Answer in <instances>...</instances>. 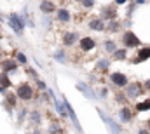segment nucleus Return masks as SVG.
<instances>
[{
    "label": "nucleus",
    "instance_id": "obj_3",
    "mask_svg": "<svg viewBox=\"0 0 150 134\" xmlns=\"http://www.w3.org/2000/svg\"><path fill=\"white\" fill-rule=\"evenodd\" d=\"M98 113H100L101 120H103V122L108 126V129H110L112 133H120V131H122V127H120V126H117V124H115V120H113L112 117H108V115H107L103 110H100V108H98Z\"/></svg>",
    "mask_w": 150,
    "mask_h": 134
},
{
    "label": "nucleus",
    "instance_id": "obj_26",
    "mask_svg": "<svg viewBox=\"0 0 150 134\" xmlns=\"http://www.w3.org/2000/svg\"><path fill=\"white\" fill-rule=\"evenodd\" d=\"M82 5H84L86 9H89V7L94 5V0H82Z\"/></svg>",
    "mask_w": 150,
    "mask_h": 134
},
{
    "label": "nucleus",
    "instance_id": "obj_5",
    "mask_svg": "<svg viewBox=\"0 0 150 134\" xmlns=\"http://www.w3.org/2000/svg\"><path fill=\"white\" fill-rule=\"evenodd\" d=\"M126 94L129 99H134L142 94V85L138 82H131V85H126Z\"/></svg>",
    "mask_w": 150,
    "mask_h": 134
},
{
    "label": "nucleus",
    "instance_id": "obj_27",
    "mask_svg": "<svg viewBox=\"0 0 150 134\" xmlns=\"http://www.w3.org/2000/svg\"><path fill=\"white\" fill-rule=\"evenodd\" d=\"M25 117H26V108H23V110L19 111V115H18V120H23Z\"/></svg>",
    "mask_w": 150,
    "mask_h": 134
},
{
    "label": "nucleus",
    "instance_id": "obj_16",
    "mask_svg": "<svg viewBox=\"0 0 150 134\" xmlns=\"http://www.w3.org/2000/svg\"><path fill=\"white\" fill-rule=\"evenodd\" d=\"M58 19L63 21V23H68V21H70V12H68L67 9H59V11H58Z\"/></svg>",
    "mask_w": 150,
    "mask_h": 134
},
{
    "label": "nucleus",
    "instance_id": "obj_18",
    "mask_svg": "<svg viewBox=\"0 0 150 134\" xmlns=\"http://www.w3.org/2000/svg\"><path fill=\"white\" fill-rule=\"evenodd\" d=\"M136 110H138V111H149L150 110V99H145V101H142V103H138V104H136Z\"/></svg>",
    "mask_w": 150,
    "mask_h": 134
},
{
    "label": "nucleus",
    "instance_id": "obj_10",
    "mask_svg": "<svg viewBox=\"0 0 150 134\" xmlns=\"http://www.w3.org/2000/svg\"><path fill=\"white\" fill-rule=\"evenodd\" d=\"M149 58H150V47H143V49L138 51V56L133 59V63H142V61H145Z\"/></svg>",
    "mask_w": 150,
    "mask_h": 134
},
{
    "label": "nucleus",
    "instance_id": "obj_1",
    "mask_svg": "<svg viewBox=\"0 0 150 134\" xmlns=\"http://www.w3.org/2000/svg\"><path fill=\"white\" fill-rule=\"evenodd\" d=\"M9 26H11L18 35H23V30H25V19H23L21 16H18L16 12H11V16H9Z\"/></svg>",
    "mask_w": 150,
    "mask_h": 134
},
{
    "label": "nucleus",
    "instance_id": "obj_14",
    "mask_svg": "<svg viewBox=\"0 0 150 134\" xmlns=\"http://www.w3.org/2000/svg\"><path fill=\"white\" fill-rule=\"evenodd\" d=\"M77 38H79V35H77V33H74V32H68V33L63 35V44H65V45H72Z\"/></svg>",
    "mask_w": 150,
    "mask_h": 134
},
{
    "label": "nucleus",
    "instance_id": "obj_25",
    "mask_svg": "<svg viewBox=\"0 0 150 134\" xmlns=\"http://www.w3.org/2000/svg\"><path fill=\"white\" fill-rule=\"evenodd\" d=\"M108 30H110V32H117V30H119V23H117L115 19L110 21V28H108Z\"/></svg>",
    "mask_w": 150,
    "mask_h": 134
},
{
    "label": "nucleus",
    "instance_id": "obj_24",
    "mask_svg": "<svg viewBox=\"0 0 150 134\" xmlns=\"http://www.w3.org/2000/svg\"><path fill=\"white\" fill-rule=\"evenodd\" d=\"M16 59H18L21 65H26V56H25L23 52H18V54H16Z\"/></svg>",
    "mask_w": 150,
    "mask_h": 134
},
{
    "label": "nucleus",
    "instance_id": "obj_22",
    "mask_svg": "<svg viewBox=\"0 0 150 134\" xmlns=\"http://www.w3.org/2000/svg\"><path fill=\"white\" fill-rule=\"evenodd\" d=\"M54 59H56V61H59V63H65V61H67V56H65V52H63V51H58V52L54 54Z\"/></svg>",
    "mask_w": 150,
    "mask_h": 134
},
{
    "label": "nucleus",
    "instance_id": "obj_31",
    "mask_svg": "<svg viewBox=\"0 0 150 134\" xmlns=\"http://www.w3.org/2000/svg\"><path fill=\"white\" fill-rule=\"evenodd\" d=\"M147 89H149V91H150V80H149V82H147Z\"/></svg>",
    "mask_w": 150,
    "mask_h": 134
},
{
    "label": "nucleus",
    "instance_id": "obj_4",
    "mask_svg": "<svg viewBox=\"0 0 150 134\" xmlns=\"http://www.w3.org/2000/svg\"><path fill=\"white\" fill-rule=\"evenodd\" d=\"M122 42H124L126 47H138L142 44V40L133 33V32H126V33L122 35Z\"/></svg>",
    "mask_w": 150,
    "mask_h": 134
},
{
    "label": "nucleus",
    "instance_id": "obj_12",
    "mask_svg": "<svg viewBox=\"0 0 150 134\" xmlns=\"http://www.w3.org/2000/svg\"><path fill=\"white\" fill-rule=\"evenodd\" d=\"M119 117H120V120L122 122H131V118H133V113H131V110L129 108H120L119 110Z\"/></svg>",
    "mask_w": 150,
    "mask_h": 134
},
{
    "label": "nucleus",
    "instance_id": "obj_21",
    "mask_svg": "<svg viewBox=\"0 0 150 134\" xmlns=\"http://www.w3.org/2000/svg\"><path fill=\"white\" fill-rule=\"evenodd\" d=\"M113 59H119V61L126 59V51H124V49H119V51H115V52H113Z\"/></svg>",
    "mask_w": 150,
    "mask_h": 134
},
{
    "label": "nucleus",
    "instance_id": "obj_6",
    "mask_svg": "<svg viewBox=\"0 0 150 134\" xmlns=\"http://www.w3.org/2000/svg\"><path fill=\"white\" fill-rule=\"evenodd\" d=\"M110 80L113 82V85H117V87H126L127 85V77L124 73H119V71L110 75Z\"/></svg>",
    "mask_w": 150,
    "mask_h": 134
},
{
    "label": "nucleus",
    "instance_id": "obj_32",
    "mask_svg": "<svg viewBox=\"0 0 150 134\" xmlns=\"http://www.w3.org/2000/svg\"><path fill=\"white\" fill-rule=\"evenodd\" d=\"M2 19H4V18H2V16H0V21H2Z\"/></svg>",
    "mask_w": 150,
    "mask_h": 134
},
{
    "label": "nucleus",
    "instance_id": "obj_7",
    "mask_svg": "<svg viewBox=\"0 0 150 134\" xmlns=\"http://www.w3.org/2000/svg\"><path fill=\"white\" fill-rule=\"evenodd\" d=\"M94 45H96V42H94V38H91V37H84V38H80V49L82 51H93L94 49Z\"/></svg>",
    "mask_w": 150,
    "mask_h": 134
},
{
    "label": "nucleus",
    "instance_id": "obj_15",
    "mask_svg": "<svg viewBox=\"0 0 150 134\" xmlns=\"http://www.w3.org/2000/svg\"><path fill=\"white\" fill-rule=\"evenodd\" d=\"M54 9H56V7H54V4H52V2H47V0H45V2H42V4H40V11H42L44 14L54 12Z\"/></svg>",
    "mask_w": 150,
    "mask_h": 134
},
{
    "label": "nucleus",
    "instance_id": "obj_33",
    "mask_svg": "<svg viewBox=\"0 0 150 134\" xmlns=\"http://www.w3.org/2000/svg\"><path fill=\"white\" fill-rule=\"evenodd\" d=\"M149 124H150V122H149ZM149 127H150V126H149Z\"/></svg>",
    "mask_w": 150,
    "mask_h": 134
},
{
    "label": "nucleus",
    "instance_id": "obj_28",
    "mask_svg": "<svg viewBox=\"0 0 150 134\" xmlns=\"http://www.w3.org/2000/svg\"><path fill=\"white\" fill-rule=\"evenodd\" d=\"M100 94H101V98H107V94H108V91H107V89L103 87V89L100 91Z\"/></svg>",
    "mask_w": 150,
    "mask_h": 134
},
{
    "label": "nucleus",
    "instance_id": "obj_13",
    "mask_svg": "<svg viewBox=\"0 0 150 134\" xmlns=\"http://www.w3.org/2000/svg\"><path fill=\"white\" fill-rule=\"evenodd\" d=\"M115 16H117V14H115V9H113V7H105V9L101 11V18H103V19H110V21H112V19H115Z\"/></svg>",
    "mask_w": 150,
    "mask_h": 134
},
{
    "label": "nucleus",
    "instance_id": "obj_23",
    "mask_svg": "<svg viewBox=\"0 0 150 134\" xmlns=\"http://www.w3.org/2000/svg\"><path fill=\"white\" fill-rule=\"evenodd\" d=\"M105 49H107V51H108V52H115V51H117V47H115V44H113L112 40H108V42H107V44H105Z\"/></svg>",
    "mask_w": 150,
    "mask_h": 134
},
{
    "label": "nucleus",
    "instance_id": "obj_29",
    "mask_svg": "<svg viewBox=\"0 0 150 134\" xmlns=\"http://www.w3.org/2000/svg\"><path fill=\"white\" fill-rule=\"evenodd\" d=\"M37 85L40 87V89H45V84H44L42 80H37Z\"/></svg>",
    "mask_w": 150,
    "mask_h": 134
},
{
    "label": "nucleus",
    "instance_id": "obj_8",
    "mask_svg": "<svg viewBox=\"0 0 150 134\" xmlns=\"http://www.w3.org/2000/svg\"><path fill=\"white\" fill-rule=\"evenodd\" d=\"M77 89L82 91V92L86 94V98H89V99H96V98H98V96L93 92V89H91L87 84H84V82H79V84H77Z\"/></svg>",
    "mask_w": 150,
    "mask_h": 134
},
{
    "label": "nucleus",
    "instance_id": "obj_19",
    "mask_svg": "<svg viewBox=\"0 0 150 134\" xmlns=\"http://www.w3.org/2000/svg\"><path fill=\"white\" fill-rule=\"evenodd\" d=\"M108 66H110V59H100V61H98V65H96V68H98V70H101V71L108 70Z\"/></svg>",
    "mask_w": 150,
    "mask_h": 134
},
{
    "label": "nucleus",
    "instance_id": "obj_20",
    "mask_svg": "<svg viewBox=\"0 0 150 134\" xmlns=\"http://www.w3.org/2000/svg\"><path fill=\"white\" fill-rule=\"evenodd\" d=\"M30 120H32L35 126H38V124H40V113H38L37 110H33V111L30 113Z\"/></svg>",
    "mask_w": 150,
    "mask_h": 134
},
{
    "label": "nucleus",
    "instance_id": "obj_30",
    "mask_svg": "<svg viewBox=\"0 0 150 134\" xmlns=\"http://www.w3.org/2000/svg\"><path fill=\"white\" fill-rule=\"evenodd\" d=\"M126 2H127V0H115L117 5H122V4H126Z\"/></svg>",
    "mask_w": 150,
    "mask_h": 134
},
{
    "label": "nucleus",
    "instance_id": "obj_17",
    "mask_svg": "<svg viewBox=\"0 0 150 134\" xmlns=\"http://www.w3.org/2000/svg\"><path fill=\"white\" fill-rule=\"evenodd\" d=\"M0 85L2 87H11V78L7 77V71H2L0 73Z\"/></svg>",
    "mask_w": 150,
    "mask_h": 134
},
{
    "label": "nucleus",
    "instance_id": "obj_2",
    "mask_svg": "<svg viewBox=\"0 0 150 134\" xmlns=\"http://www.w3.org/2000/svg\"><path fill=\"white\" fill-rule=\"evenodd\" d=\"M16 96H18L19 99L28 101V99L33 98V89H32L28 84H21V85L18 87V91H16Z\"/></svg>",
    "mask_w": 150,
    "mask_h": 134
},
{
    "label": "nucleus",
    "instance_id": "obj_11",
    "mask_svg": "<svg viewBox=\"0 0 150 134\" xmlns=\"http://www.w3.org/2000/svg\"><path fill=\"white\" fill-rule=\"evenodd\" d=\"M18 59L14 61V59H5V61H2V68H4V71H14L16 68H18Z\"/></svg>",
    "mask_w": 150,
    "mask_h": 134
},
{
    "label": "nucleus",
    "instance_id": "obj_9",
    "mask_svg": "<svg viewBox=\"0 0 150 134\" xmlns=\"http://www.w3.org/2000/svg\"><path fill=\"white\" fill-rule=\"evenodd\" d=\"M89 28L94 30V32H101V30H105V21H103V18L91 19V21H89Z\"/></svg>",
    "mask_w": 150,
    "mask_h": 134
}]
</instances>
